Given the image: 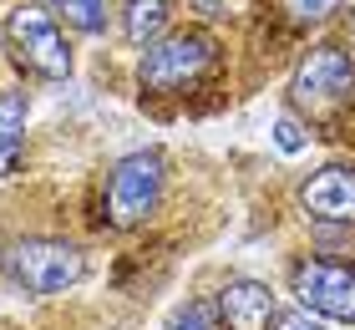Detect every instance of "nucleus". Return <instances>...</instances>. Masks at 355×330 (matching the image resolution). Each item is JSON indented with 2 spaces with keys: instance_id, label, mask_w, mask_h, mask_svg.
<instances>
[{
  "instance_id": "obj_1",
  "label": "nucleus",
  "mask_w": 355,
  "mask_h": 330,
  "mask_svg": "<svg viewBox=\"0 0 355 330\" xmlns=\"http://www.w3.org/2000/svg\"><path fill=\"white\" fill-rule=\"evenodd\" d=\"M168 188V153L163 147H142V153H127L107 178V198L102 213L112 229H137L148 213H157Z\"/></svg>"
},
{
  "instance_id": "obj_2",
  "label": "nucleus",
  "mask_w": 355,
  "mask_h": 330,
  "mask_svg": "<svg viewBox=\"0 0 355 330\" xmlns=\"http://www.w3.org/2000/svg\"><path fill=\"white\" fill-rule=\"evenodd\" d=\"M6 274L26 295H61L87 279V254L67 239H15L6 249Z\"/></svg>"
},
{
  "instance_id": "obj_3",
  "label": "nucleus",
  "mask_w": 355,
  "mask_h": 330,
  "mask_svg": "<svg viewBox=\"0 0 355 330\" xmlns=\"http://www.w3.org/2000/svg\"><path fill=\"white\" fill-rule=\"evenodd\" d=\"M6 46L10 56L26 66V72H36L46 81H67L71 76V46L61 36L56 15L41 10V6H21L6 15Z\"/></svg>"
},
{
  "instance_id": "obj_4",
  "label": "nucleus",
  "mask_w": 355,
  "mask_h": 330,
  "mask_svg": "<svg viewBox=\"0 0 355 330\" xmlns=\"http://www.w3.org/2000/svg\"><path fill=\"white\" fill-rule=\"evenodd\" d=\"M355 97V61L340 46H315L289 76V102L310 117H330Z\"/></svg>"
},
{
  "instance_id": "obj_5",
  "label": "nucleus",
  "mask_w": 355,
  "mask_h": 330,
  "mask_svg": "<svg viewBox=\"0 0 355 330\" xmlns=\"http://www.w3.org/2000/svg\"><path fill=\"white\" fill-rule=\"evenodd\" d=\"M214 56H218V46H214L208 31H178V36H163L142 51L137 76H142L148 92H178L188 81H198L214 66Z\"/></svg>"
},
{
  "instance_id": "obj_6",
  "label": "nucleus",
  "mask_w": 355,
  "mask_h": 330,
  "mask_svg": "<svg viewBox=\"0 0 355 330\" xmlns=\"http://www.w3.org/2000/svg\"><path fill=\"white\" fill-rule=\"evenodd\" d=\"M289 285H295L300 310H310L315 320H345V325H355V270H350V264L304 259V264H295Z\"/></svg>"
},
{
  "instance_id": "obj_7",
  "label": "nucleus",
  "mask_w": 355,
  "mask_h": 330,
  "mask_svg": "<svg viewBox=\"0 0 355 330\" xmlns=\"http://www.w3.org/2000/svg\"><path fill=\"white\" fill-rule=\"evenodd\" d=\"M300 204L320 224H355V163H325L304 178Z\"/></svg>"
},
{
  "instance_id": "obj_8",
  "label": "nucleus",
  "mask_w": 355,
  "mask_h": 330,
  "mask_svg": "<svg viewBox=\"0 0 355 330\" xmlns=\"http://www.w3.org/2000/svg\"><path fill=\"white\" fill-rule=\"evenodd\" d=\"M218 320L229 330H269L274 325V295L264 279H229L218 290Z\"/></svg>"
},
{
  "instance_id": "obj_9",
  "label": "nucleus",
  "mask_w": 355,
  "mask_h": 330,
  "mask_svg": "<svg viewBox=\"0 0 355 330\" xmlns=\"http://www.w3.org/2000/svg\"><path fill=\"white\" fill-rule=\"evenodd\" d=\"M26 117H31V97L26 92H0V178L15 173L21 163V142H26Z\"/></svg>"
},
{
  "instance_id": "obj_10",
  "label": "nucleus",
  "mask_w": 355,
  "mask_h": 330,
  "mask_svg": "<svg viewBox=\"0 0 355 330\" xmlns=\"http://www.w3.org/2000/svg\"><path fill=\"white\" fill-rule=\"evenodd\" d=\"M163 21H168V0H127V10H122V31L132 46H153Z\"/></svg>"
},
{
  "instance_id": "obj_11",
  "label": "nucleus",
  "mask_w": 355,
  "mask_h": 330,
  "mask_svg": "<svg viewBox=\"0 0 355 330\" xmlns=\"http://www.w3.org/2000/svg\"><path fill=\"white\" fill-rule=\"evenodd\" d=\"M56 15H67V26L87 31V36H96V31L107 26V0H51Z\"/></svg>"
},
{
  "instance_id": "obj_12",
  "label": "nucleus",
  "mask_w": 355,
  "mask_h": 330,
  "mask_svg": "<svg viewBox=\"0 0 355 330\" xmlns=\"http://www.w3.org/2000/svg\"><path fill=\"white\" fill-rule=\"evenodd\" d=\"M168 330H218V310L208 305V300H188V305L168 320Z\"/></svg>"
},
{
  "instance_id": "obj_13",
  "label": "nucleus",
  "mask_w": 355,
  "mask_h": 330,
  "mask_svg": "<svg viewBox=\"0 0 355 330\" xmlns=\"http://www.w3.org/2000/svg\"><path fill=\"white\" fill-rule=\"evenodd\" d=\"M284 10H289L295 26H320V21H330V15L340 10V0H284Z\"/></svg>"
},
{
  "instance_id": "obj_14",
  "label": "nucleus",
  "mask_w": 355,
  "mask_h": 330,
  "mask_svg": "<svg viewBox=\"0 0 355 330\" xmlns=\"http://www.w3.org/2000/svg\"><path fill=\"white\" fill-rule=\"evenodd\" d=\"M274 142H279V153H300V147H304L300 122L295 117H279V122H274Z\"/></svg>"
},
{
  "instance_id": "obj_15",
  "label": "nucleus",
  "mask_w": 355,
  "mask_h": 330,
  "mask_svg": "<svg viewBox=\"0 0 355 330\" xmlns=\"http://www.w3.org/2000/svg\"><path fill=\"white\" fill-rule=\"evenodd\" d=\"M274 330H325L310 310H284V315H274Z\"/></svg>"
},
{
  "instance_id": "obj_16",
  "label": "nucleus",
  "mask_w": 355,
  "mask_h": 330,
  "mask_svg": "<svg viewBox=\"0 0 355 330\" xmlns=\"http://www.w3.org/2000/svg\"><path fill=\"white\" fill-rule=\"evenodd\" d=\"M350 31H355V15H350Z\"/></svg>"
}]
</instances>
